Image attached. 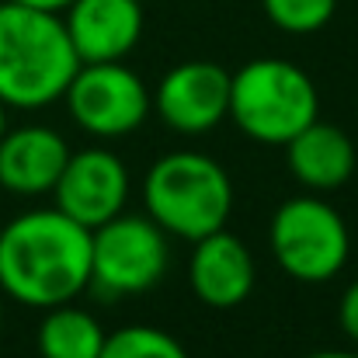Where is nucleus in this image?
I'll return each mask as SVG.
<instances>
[{"label": "nucleus", "mask_w": 358, "mask_h": 358, "mask_svg": "<svg viewBox=\"0 0 358 358\" xmlns=\"http://www.w3.org/2000/svg\"><path fill=\"white\" fill-rule=\"evenodd\" d=\"M14 3H24V7H35V10H52V14H63L73 0H14Z\"/></svg>", "instance_id": "obj_18"}, {"label": "nucleus", "mask_w": 358, "mask_h": 358, "mask_svg": "<svg viewBox=\"0 0 358 358\" xmlns=\"http://www.w3.org/2000/svg\"><path fill=\"white\" fill-rule=\"evenodd\" d=\"M157 112L174 132L202 136L230 115V70L209 59H192L174 70L157 87Z\"/></svg>", "instance_id": "obj_9"}, {"label": "nucleus", "mask_w": 358, "mask_h": 358, "mask_svg": "<svg viewBox=\"0 0 358 358\" xmlns=\"http://www.w3.org/2000/svg\"><path fill=\"white\" fill-rule=\"evenodd\" d=\"M139 3H146V0H139Z\"/></svg>", "instance_id": "obj_21"}, {"label": "nucleus", "mask_w": 358, "mask_h": 358, "mask_svg": "<svg viewBox=\"0 0 358 358\" xmlns=\"http://www.w3.org/2000/svg\"><path fill=\"white\" fill-rule=\"evenodd\" d=\"M285 160L296 181H303L310 192H334L355 174V143L345 129L313 119L285 143Z\"/></svg>", "instance_id": "obj_13"}, {"label": "nucleus", "mask_w": 358, "mask_h": 358, "mask_svg": "<svg viewBox=\"0 0 358 358\" xmlns=\"http://www.w3.org/2000/svg\"><path fill=\"white\" fill-rule=\"evenodd\" d=\"M63 101L80 129L101 139L136 132L150 112V94L143 80L129 66H122V59L119 63H80Z\"/></svg>", "instance_id": "obj_7"}, {"label": "nucleus", "mask_w": 358, "mask_h": 358, "mask_svg": "<svg viewBox=\"0 0 358 358\" xmlns=\"http://www.w3.org/2000/svg\"><path fill=\"white\" fill-rule=\"evenodd\" d=\"M338 324L341 331L358 345V282H352L341 296V306H338Z\"/></svg>", "instance_id": "obj_17"}, {"label": "nucleus", "mask_w": 358, "mask_h": 358, "mask_svg": "<svg viewBox=\"0 0 358 358\" xmlns=\"http://www.w3.org/2000/svg\"><path fill=\"white\" fill-rule=\"evenodd\" d=\"M167 271V234L150 216H125L91 230V285L105 296H136Z\"/></svg>", "instance_id": "obj_6"}, {"label": "nucleus", "mask_w": 358, "mask_h": 358, "mask_svg": "<svg viewBox=\"0 0 358 358\" xmlns=\"http://www.w3.org/2000/svg\"><path fill=\"white\" fill-rule=\"evenodd\" d=\"M70 146L45 125H21L0 136V188L14 195H45L56 188Z\"/></svg>", "instance_id": "obj_11"}, {"label": "nucleus", "mask_w": 358, "mask_h": 358, "mask_svg": "<svg viewBox=\"0 0 358 358\" xmlns=\"http://www.w3.org/2000/svg\"><path fill=\"white\" fill-rule=\"evenodd\" d=\"M143 206L164 234L195 243L227 227L234 185L213 157L178 150L150 167L143 181Z\"/></svg>", "instance_id": "obj_3"}, {"label": "nucleus", "mask_w": 358, "mask_h": 358, "mask_svg": "<svg viewBox=\"0 0 358 358\" xmlns=\"http://www.w3.org/2000/svg\"><path fill=\"white\" fill-rule=\"evenodd\" d=\"M230 119L257 143L285 146L317 119V87L289 59H250L230 73Z\"/></svg>", "instance_id": "obj_4"}, {"label": "nucleus", "mask_w": 358, "mask_h": 358, "mask_svg": "<svg viewBox=\"0 0 358 358\" xmlns=\"http://www.w3.org/2000/svg\"><path fill=\"white\" fill-rule=\"evenodd\" d=\"M348 250L352 240L341 213L317 195H296L271 216V254L296 282L317 285L334 278L345 268Z\"/></svg>", "instance_id": "obj_5"}, {"label": "nucleus", "mask_w": 358, "mask_h": 358, "mask_svg": "<svg viewBox=\"0 0 358 358\" xmlns=\"http://www.w3.org/2000/svg\"><path fill=\"white\" fill-rule=\"evenodd\" d=\"M63 14L80 63H119L143 35L139 0H73Z\"/></svg>", "instance_id": "obj_10"}, {"label": "nucleus", "mask_w": 358, "mask_h": 358, "mask_svg": "<svg viewBox=\"0 0 358 358\" xmlns=\"http://www.w3.org/2000/svg\"><path fill=\"white\" fill-rule=\"evenodd\" d=\"M35 341L42 358H98L105 348V331L87 310L63 303L45 310Z\"/></svg>", "instance_id": "obj_14"}, {"label": "nucleus", "mask_w": 358, "mask_h": 358, "mask_svg": "<svg viewBox=\"0 0 358 358\" xmlns=\"http://www.w3.org/2000/svg\"><path fill=\"white\" fill-rule=\"evenodd\" d=\"M91 285V230L59 209H35L0 230V292L52 310Z\"/></svg>", "instance_id": "obj_1"}, {"label": "nucleus", "mask_w": 358, "mask_h": 358, "mask_svg": "<svg viewBox=\"0 0 358 358\" xmlns=\"http://www.w3.org/2000/svg\"><path fill=\"white\" fill-rule=\"evenodd\" d=\"M195 296L213 310H234L254 289V257L234 234L216 230L209 237L195 240L192 268H188Z\"/></svg>", "instance_id": "obj_12"}, {"label": "nucleus", "mask_w": 358, "mask_h": 358, "mask_svg": "<svg viewBox=\"0 0 358 358\" xmlns=\"http://www.w3.org/2000/svg\"><path fill=\"white\" fill-rule=\"evenodd\" d=\"M77 66L80 59L59 14L14 0L0 3V101L7 108L59 101Z\"/></svg>", "instance_id": "obj_2"}, {"label": "nucleus", "mask_w": 358, "mask_h": 358, "mask_svg": "<svg viewBox=\"0 0 358 358\" xmlns=\"http://www.w3.org/2000/svg\"><path fill=\"white\" fill-rule=\"evenodd\" d=\"M98 358H188V352L157 327H122L115 334H105Z\"/></svg>", "instance_id": "obj_15"}, {"label": "nucleus", "mask_w": 358, "mask_h": 358, "mask_svg": "<svg viewBox=\"0 0 358 358\" xmlns=\"http://www.w3.org/2000/svg\"><path fill=\"white\" fill-rule=\"evenodd\" d=\"M261 3L271 24L292 35L320 31L334 17V7H338V0H261Z\"/></svg>", "instance_id": "obj_16"}, {"label": "nucleus", "mask_w": 358, "mask_h": 358, "mask_svg": "<svg viewBox=\"0 0 358 358\" xmlns=\"http://www.w3.org/2000/svg\"><path fill=\"white\" fill-rule=\"evenodd\" d=\"M306 358H358L355 352H313V355Z\"/></svg>", "instance_id": "obj_19"}, {"label": "nucleus", "mask_w": 358, "mask_h": 358, "mask_svg": "<svg viewBox=\"0 0 358 358\" xmlns=\"http://www.w3.org/2000/svg\"><path fill=\"white\" fill-rule=\"evenodd\" d=\"M56 209L77 220L80 227L94 230L108 220H115L129 199V171L115 153L108 150H80L70 153L56 188Z\"/></svg>", "instance_id": "obj_8"}, {"label": "nucleus", "mask_w": 358, "mask_h": 358, "mask_svg": "<svg viewBox=\"0 0 358 358\" xmlns=\"http://www.w3.org/2000/svg\"><path fill=\"white\" fill-rule=\"evenodd\" d=\"M3 132H7V105L0 101V136H3Z\"/></svg>", "instance_id": "obj_20"}]
</instances>
